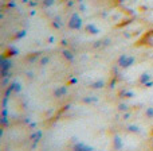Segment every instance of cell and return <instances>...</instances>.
<instances>
[{
  "label": "cell",
  "instance_id": "cell-10",
  "mask_svg": "<svg viewBox=\"0 0 153 151\" xmlns=\"http://www.w3.org/2000/svg\"><path fill=\"white\" fill-rule=\"evenodd\" d=\"M52 3H54V0H46V6H50Z\"/></svg>",
  "mask_w": 153,
  "mask_h": 151
},
{
  "label": "cell",
  "instance_id": "cell-7",
  "mask_svg": "<svg viewBox=\"0 0 153 151\" xmlns=\"http://www.w3.org/2000/svg\"><path fill=\"white\" fill-rule=\"evenodd\" d=\"M63 55L66 57L67 60H73V58H74L73 54H70V51H67V50H66V51H63Z\"/></svg>",
  "mask_w": 153,
  "mask_h": 151
},
{
  "label": "cell",
  "instance_id": "cell-2",
  "mask_svg": "<svg viewBox=\"0 0 153 151\" xmlns=\"http://www.w3.org/2000/svg\"><path fill=\"white\" fill-rule=\"evenodd\" d=\"M81 26H82V22H81L79 16H78V15H73V18H71V20H70V27L71 28H81Z\"/></svg>",
  "mask_w": 153,
  "mask_h": 151
},
{
  "label": "cell",
  "instance_id": "cell-5",
  "mask_svg": "<svg viewBox=\"0 0 153 151\" xmlns=\"http://www.w3.org/2000/svg\"><path fill=\"white\" fill-rule=\"evenodd\" d=\"M86 28H87V30H90L91 34H97V32H98V28H95L94 26H91V25H89Z\"/></svg>",
  "mask_w": 153,
  "mask_h": 151
},
{
  "label": "cell",
  "instance_id": "cell-6",
  "mask_svg": "<svg viewBox=\"0 0 153 151\" xmlns=\"http://www.w3.org/2000/svg\"><path fill=\"white\" fill-rule=\"evenodd\" d=\"M146 116H148V117H153V107L146 109Z\"/></svg>",
  "mask_w": 153,
  "mask_h": 151
},
{
  "label": "cell",
  "instance_id": "cell-1",
  "mask_svg": "<svg viewBox=\"0 0 153 151\" xmlns=\"http://www.w3.org/2000/svg\"><path fill=\"white\" fill-rule=\"evenodd\" d=\"M133 62H134V58L129 55H121L118 58V63L121 67H128L130 65H133Z\"/></svg>",
  "mask_w": 153,
  "mask_h": 151
},
{
  "label": "cell",
  "instance_id": "cell-3",
  "mask_svg": "<svg viewBox=\"0 0 153 151\" xmlns=\"http://www.w3.org/2000/svg\"><path fill=\"white\" fill-rule=\"evenodd\" d=\"M65 93H66V88H65V86H62V88H59L58 91H55V96H56V97H61V96L65 95Z\"/></svg>",
  "mask_w": 153,
  "mask_h": 151
},
{
  "label": "cell",
  "instance_id": "cell-8",
  "mask_svg": "<svg viewBox=\"0 0 153 151\" xmlns=\"http://www.w3.org/2000/svg\"><path fill=\"white\" fill-rule=\"evenodd\" d=\"M93 86H94V88H102V86H104V81H98V82H94Z\"/></svg>",
  "mask_w": 153,
  "mask_h": 151
},
{
  "label": "cell",
  "instance_id": "cell-9",
  "mask_svg": "<svg viewBox=\"0 0 153 151\" xmlns=\"http://www.w3.org/2000/svg\"><path fill=\"white\" fill-rule=\"evenodd\" d=\"M129 130L130 131H134V132H137V131H140L137 127H134V126H132V127H129Z\"/></svg>",
  "mask_w": 153,
  "mask_h": 151
},
{
  "label": "cell",
  "instance_id": "cell-4",
  "mask_svg": "<svg viewBox=\"0 0 153 151\" xmlns=\"http://www.w3.org/2000/svg\"><path fill=\"white\" fill-rule=\"evenodd\" d=\"M149 78H150V74H148V73H144V74H143V77L140 78V81H141L143 84H145V82H146V81H148V80H149Z\"/></svg>",
  "mask_w": 153,
  "mask_h": 151
}]
</instances>
